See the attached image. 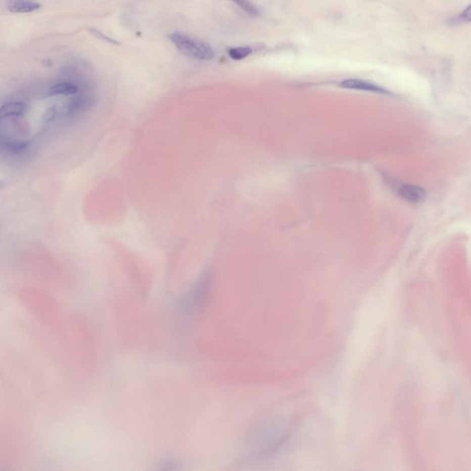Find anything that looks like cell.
<instances>
[{
  "label": "cell",
  "instance_id": "obj_2",
  "mask_svg": "<svg viewBox=\"0 0 471 471\" xmlns=\"http://www.w3.org/2000/svg\"><path fill=\"white\" fill-rule=\"evenodd\" d=\"M340 86L343 88L353 89V90H362V91H368V92L378 93V94H383V95L390 94L387 88L379 86L374 83L369 82L366 80L359 79V78L344 79L341 82Z\"/></svg>",
  "mask_w": 471,
  "mask_h": 471
},
{
  "label": "cell",
  "instance_id": "obj_11",
  "mask_svg": "<svg viewBox=\"0 0 471 471\" xmlns=\"http://www.w3.org/2000/svg\"><path fill=\"white\" fill-rule=\"evenodd\" d=\"M33 0H9V5L12 4H20V3H24V2H32Z\"/></svg>",
  "mask_w": 471,
  "mask_h": 471
},
{
  "label": "cell",
  "instance_id": "obj_5",
  "mask_svg": "<svg viewBox=\"0 0 471 471\" xmlns=\"http://www.w3.org/2000/svg\"><path fill=\"white\" fill-rule=\"evenodd\" d=\"M79 88L73 83H57L49 88V94L51 96H73L77 95Z\"/></svg>",
  "mask_w": 471,
  "mask_h": 471
},
{
  "label": "cell",
  "instance_id": "obj_1",
  "mask_svg": "<svg viewBox=\"0 0 471 471\" xmlns=\"http://www.w3.org/2000/svg\"><path fill=\"white\" fill-rule=\"evenodd\" d=\"M169 39L181 54L192 59L209 61L215 57V51L208 43L185 33L175 31L169 35Z\"/></svg>",
  "mask_w": 471,
  "mask_h": 471
},
{
  "label": "cell",
  "instance_id": "obj_4",
  "mask_svg": "<svg viewBox=\"0 0 471 471\" xmlns=\"http://www.w3.org/2000/svg\"><path fill=\"white\" fill-rule=\"evenodd\" d=\"M27 104L21 102H10L4 103L1 106L0 114L1 118H17L22 116L27 112Z\"/></svg>",
  "mask_w": 471,
  "mask_h": 471
},
{
  "label": "cell",
  "instance_id": "obj_3",
  "mask_svg": "<svg viewBox=\"0 0 471 471\" xmlns=\"http://www.w3.org/2000/svg\"><path fill=\"white\" fill-rule=\"evenodd\" d=\"M397 192L401 199L413 205H419L422 203L427 196L426 191L418 185H400Z\"/></svg>",
  "mask_w": 471,
  "mask_h": 471
},
{
  "label": "cell",
  "instance_id": "obj_9",
  "mask_svg": "<svg viewBox=\"0 0 471 471\" xmlns=\"http://www.w3.org/2000/svg\"><path fill=\"white\" fill-rule=\"evenodd\" d=\"M237 5L241 7V9L247 13L251 16L260 15V11L257 9L256 6L253 5L250 0H232Z\"/></svg>",
  "mask_w": 471,
  "mask_h": 471
},
{
  "label": "cell",
  "instance_id": "obj_6",
  "mask_svg": "<svg viewBox=\"0 0 471 471\" xmlns=\"http://www.w3.org/2000/svg\"><path fill=\"white\" fill-rule=\"evenodd\" d=\"M7 148L11 153L20 154L24 153L29 148V143L26 141H17V140H2V149Z\"/></svg>",
  "mask_w": 471,
  "mask_h": 471
},
{
  "label": "cell",
  "instance_id": "obj_10",
  "mask_svg": "<svg viewBox=\"0 0 471 471\" xmlns=\"http://www.w3.org/2000/svg\"><path fill=\"white\" fill-rule=\"evenodd\" d=\"M454 22L456 24H460V23H469L471 22V4L467 6L464 11L460 12L458 15L456 16L454 20Z\"/></svg>",
  "mask_w": 471,
  "mask_h": 471
},
{
  "label": "cell",
  "instance_id": "obj_7",
  "mask_svg": "<svg viewBox=\"0 0 471 471\" xmlns=\"http://www.w3.org/2000/svg\"><path fill=\"white\" fill-rule=\"evenodd\" d=\"M39 8H40V4L36 3L34 1L24 2V3H20V4H12L8 7L9 11L13 13H28V12L36 11Z\"/></svg>",
  "mask_w": 471,
  "mask_h": 471
},
{
  "label": "cell",
  "instance_id": "obj_8",
  "mask_svg": "<svg viewBox=\"0 0 471 471\" xmlns=\"http://www.w3.org/2000/svg\"><path fill=\"white\" fill-rule=\"evenodd\" d=\"M251 53H252V49L249 46L234 47L228 50L229 57L236 61L246 58L251 55Z\"/></svg>",
  "mask_w": 471,
  "mask_h": 471
}]
</instances>
